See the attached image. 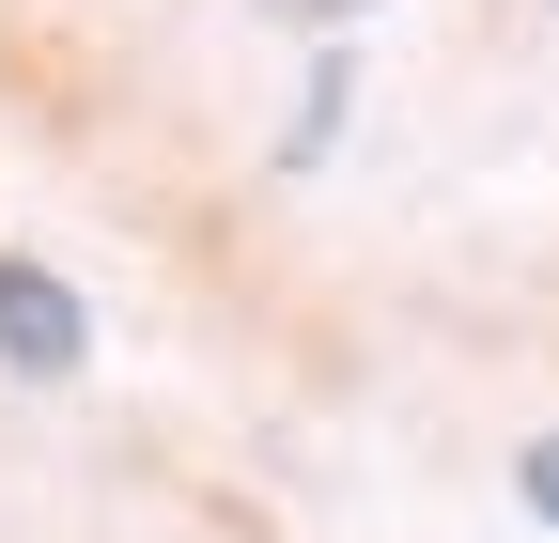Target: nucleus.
I'll return each instance as SVG.
<instances>
[{
	"instance_id": "1",
	"label": "nucleus",
	"mask_w": 559,
	"mask_h": 543,
	"mask_svg": "<svg viewBox=\"0 0 559 543\" xmlns=\"http://www.w3.org/2000/svg\"><path fill=\"white\" fill-rule=\"evenodd\" d=\"M79 358H94V311H79V280H47V264L16 249V264H0V373L62 388Z\"/></svg>"
},
{
	"instance_id": "4",
	"label": "nucleus",
	"mask_w": 559,
	"mask_h": 543,
	"mask_svg": "<svg viewBox=\"0 0 559 543\" xmlns=\"http://www.w3.org/2000/svg\"><path fill=\"white\" fill-rule=\"evenodd\" d=\"M513 482H528V512L559 528V435H528V450H513Z\"/></svg>"
},
{
	"instance_id": "3",
	"label": "nucleus",
	"mask_w": 559,
	"mask_h": 543,
	"mask_svg": "<svg viewBox=\"0 0 559 543\" xmlns=\"http://www.w3.org/2000/svg\"><path fill=\"white\" fill-rule=\"evenodd\" d=\"M249 16H264V32H311V47H326V32H358V16H389V0H249Z\"/></svg>"
},
{
	"instance_id": "2",
	"label": "nucleus",
	"mask_w": 559,
	"mask_h": 543,
	"mask_svg": "<svg viewBox=\"0 0 559 543\" xmlns=\"http://www.w3.org/2000/svg\"><path fill=\"white\" fill-rule=\"evenodd\" d=\"M342 94H358V62L326 47V62H311V94H296V124H280V156H296V171H311V156L342 141Z\"/></svg>"
}]
</instances>
